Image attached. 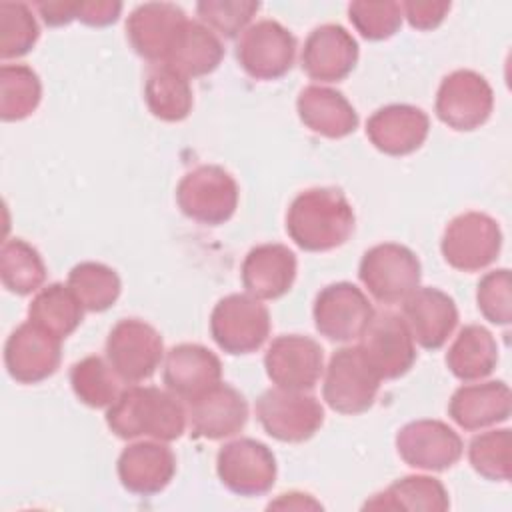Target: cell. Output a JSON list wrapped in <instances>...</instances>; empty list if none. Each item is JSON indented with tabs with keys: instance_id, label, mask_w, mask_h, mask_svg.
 <instances>
[{
	"instance_id": "obj_35",
	"label": "cell",
	"mask_w": 512,
	"mask_h": 512,
	"mask_svg": "<svg viewBox=\"0 0 512 512\" xmlns=\"http://www.w3.org/2000/svg\"><path fill=\"white\" fill-rule=\"evenodd\" d=\"M70 290L86 312H104L112 308L122 292L120 276L102 262H80L68 272Z\"/></svg>"
},
{
	"instance_id": "obj_29",
	"label": "cell",
	"mask_w": 512,
	"mask_h": 512,
	"mask_svg": "<svg viewBox=\"0 0 512 512\" xmlns=\"http://www.w3.org/2000/svg\"><path fill=\"white\" fill-rule=\"evenodd\" d=\"M498 364V344L490 330L480 324H466L446 352L448 370L462 382L490 376Z\"/></svg>"
},
{
	"instance_id": "obj_7",
	"label": "cell",
	"mask_w": 512,
	"mask_h": 512,
	"mask_svg": "<svg viewBox=\"0 0 512 512\" xmlns=\"http://www.w3.org/2000/svg\"><path fill=\"white\" fill-rule=\"evenodd\" d=\"M106 360L122 382H144L164 360V340L152 324L140 318H122L108 332Z\"/></svg>"
},
{
	"instance_id": "obj_34",
	"label": "cell",
	"mask_w": 512,
	"mask_h": 512,
	"mask_svg": "<svg viewBox=\"0 0 512 512\" xmlns=\"http://www.w3.org/2000/svg\"><path fill=\"white\" fill-rule=\"evenodd\" d=\"M42 100V82L26 64H2L0 68V118L18 122L32 116Z\"/></svg>"
},
{
	"instance_id": "obj_25",
	"label": "cell",
	"mask_w": 512,
	"mask_h": 512,
	"mask_svg": "<svg viewBox=\"0 0 512 512\" xmlns=\"http://www.w3.org/2000/svg\"><path fill=\"white\" fill-rule=\"evenodd\" d=\"M296 254L284 244H258L242 262L240 278L246 294L258 300H278L296 280Z\"/></svg>"
},
{
	"instance_id": "obj_9",
	"label": "cell",
	"mask_w": 512,
	"mask_h": 512,
	"mask_svg": "<svg viewBox=\"0 0 512 512\" xmlns=\"http://www.w3.org/2000/svg\"><path fill=\"white\" fill-rule=\"evenodd\" d=\"M502 250V230L484 212H464L448 222L440 252L448 266L460 272H478L490 266Z\"/></svg>"
},
{
	"instance_id": "obj_18",
	"label": "cell",
	"mask_w": 512,
	"mask_h": 512,
	"mask_svg": "<svg viewBox=\"0 0 512 512\" xmlns=\"http://www.w3.org/2000/svg\"><path fill=\"white\" fill-rule=\"evenodd\" d=\"M186 22L184 10L172 2H144L130 12L126 38L140 58L164 64Z\"/></svg>"
},
{
	"instance_id": "obj_20",
	"label": "cell",
	"mask_w": 512,
	"mask_h": 512,
	"mask_svg": "<svg viewBox=\"0 0 512 512\" xmlns=\"http://www.w3.org/2000/svg\"><path fill=\"white\" fill-rule=\"evenodd\" d=\"M414 338L426 350H440L458 324L452 296L434 286H418L402 300L400 314Z\"/></svg>"
},
{
	"instance_id": "obj_12",
	"label": "cell",
	"mask_w": 512,
	"mask_h": 512,
	"mask_svg": "<svg viewBox=\"0 0 512 512\" xmlns=\"http://www.w3.org/2000/svg\"><path fill=\"white\" fill-rule=\"evenodd\" d=\"M296 58V38L278 20L250 24L236 42V60L254 80H278L290 72Z\"/></svg>"
},
{
	"instance_id": "obj_28",
	"label": "cell",
	"mask_w": 512,
	"mask_h": 512,
	"mask_svg": "<svg viewBox=\"0 0 512 512\" xmlns=\"http://www.w3.org/2000/svg\"><path fill=\"white\" fill-rule=\"evenodd\" d=\"M222 58L224 44L220 36L204 26L200 20H188L180 30L164 64L190 80L214 72L220 66Z\"/></svg>"
},
{
	"instance_id": "obj_10",
	"label": "cell",
	"mask_w": 512,
	"mask_h": 512,
	"mask_svg": "<svg viewBox=\"0 0 512 512\" xmlns=\"http://www.w3.org/2000/svg\"><path fill=\"white\" fill-rule=\"evenodd\" d=\"M358 340L360 354L380 380L404 376L418 356L404 318L392 310L374 312Z\"/></svg>"
},
{
	"instance_id": "obj_21",
	"label": "cell",
	"mask_w": 512,
	"mask_h": 512,
	"mask_svg": "<svg viewBox=\"0 0 512 512\" xmlns=\"http://www.w3.org/2000/svg\"><path fill=\"white\" fill-rule=\"evenodd\" d=\"M358 54V42L344 26L322 24L308 34L300 64L312 80L340 82L356 68Z\"/></svg>"
},
{
	"instance_id": "obj_39",
	"label": "cell",
	"mask_w": 512,
	"mask_h": 512,
	"mask_svg": "<svg viewBox=\"0 0 512 512\" xmlns=\"http://www.w3.org/2000/svg\"><path fill=\"white\" fill-rule=\"evenodd\" d=\"M348 18L362 38L378 42L392 38L400 30L404 16L400 2L356 0L348 6Z\"/></svg>"
},
{
	"instance_id": "obj_43",
	"label": "cell",
	"mask_w": 512,
	"mask_h": 512,
	"mask_svg": "<svg viewBox=\"0 0 512 512\" xmlns=\"http://www.w3.org/2000/svg\"><path fill=\"white\" fill-rule=\"evenodd\" d=\"M120 12H122V2H114V0H86V2H78L76 20H80L86 26L102 28V26L114 24L118 20Z\"/></svg>"
},
{
	"instance_id": "obj_41",
	"label": "cell",
	"mask_w": 512,
	"mask_h": 512,
	"mask_svg": "<svg viewBox=\"0 0 512 512\" xmlns=\"http://www.w3.org/2000/svg\"><path fill=\"white\" fill-rule=\"evenodd\" d=\"M476 304L480 314L498 326H508L512 320L510 302V270L498 268L484 274L476 286Z\"/></svg>"
},
{
	"instance_id": "obj_3",
	"label": "cell",
	"mask_w": 512,
	"mask_h": 512,
	"mask_svg": "<svg viewBox=\"0 0 512 512\" xmlns=\"http://www.w3.org/2000/svg\"><path fill=\"white\" fill-rule=\"evenodd\" d=\"M240 190L234 176L216 164H202L186 172L176 186L180 212L204 226L228 222L238 208Z\"/></svg>"
},
{
	"instance_id": "obj_36",
	"label": "cell",
	"mask_w": 512,
	"mask_h": 512,
	"mask_svg": "<svg viewBox=\"0 0 512 512\" xmlns=\"http://www.w3.org/2000/svg\"><path fill=\"white\" fill-rule=\"evenodd\" d=\"M118 382L120 378L114 374L108 360L100 356H86L70 368L72 392L90 408H108L122 392Z\"/></svg>"
},
{
	"instance_id": "obj_22",
	"label": "cell",
	"mask_w": 512,
	"mask_h": 512,
	"mask_svg": "<svg viewBox=\"0 0 512 512\" xmlns=\"http://www.w3.org/2000/svg\"><path fill=\"white\" fill-rule=\"evenodd\" d=\"M116 474L128 492L154 496L172 482L176 474V456L172 448L160 440L132 442L120 452Z\"/></svg>"
},
{
	"instance_id": "obj_23",
	"label": "cell",
	"mask_w": 512,
	"mask_h": 512,
	"mask_svg": "<svg viewBox=\"0 0 512 512\" xmlns=\"http://www.w3.org/2000/svg\"><path fill=\"white\" fill-rule=\"evenodd\" d=\"M430 118L412 104H388L378 108L366 122L370 144L388 156H408L428 138Z\"/></svg>"
},
{
	"instance_id": "obj_27",
	"label": "cell",
	"mask_w": 512,
	"mask_h": 512,
	"mask_svg": "<svg viewBox=\"0 0 512 512\" xmlns=\"http://www.w3.org/2000/svg\"><path fill=\"white\" fill-rule=\"evenodd\" d=\"M300 122L318 136L340 140L358 128V112L348 98L328 86L310 84L296 98Z\"/></svg>"
},
{
	"instance_id": "obj_30",
	"label": "cell",
	"mask_w": 512,
	"mask_h": 512,
	"mask_svg": "<svg viewBox=\"0 0 512 512\" xmlns=\"http://www.w3.org/2000/svg\"><path fill=\"white\" fill-rule=\"evenodd\" d=\"M370 510H430L444 512L450 508V496L444 484L432 476H404L386 490L366 500Z\"/></svg>"
},
{
	"instance_id": "obj_14",
	"label": "cell",
	"mask_w": 512,
	"mask_h": 512,
	"mask_svg": "<svg viewBox=\"0 0 512 512\" xmlns=\"http://www.w3.org/2000/svg\"><path fill=\"white\" fill-rule=\"evenodd\" d=\"M374 308L368 296L352 282H334L324 286L314 300L312 318L320 336L332 342H350L360 338Z\"/></svg>"
},
{
	"instance_id": "obj_33",
	"label": "cell",
	"mask_w": 512,
	"mask_h": 512,
	"mask_svg": "<svg viewBox=\"0 0 512 512\" xmlns=\"http://www.w3.org/2000/svg\"><path fill=\"white\" fill-rule=\"evenodd\" d=\"M0 278L8 292L28 296L46 280V264L40 252L22 238L6 240L0 250Z\"/></svg>"
},
{
	"instance_id": "obj_8",
	"label": "cell",
	"mask_w": 512,
	"mask_h": 512,
	"mask_svg": "<svg viewBox=\"0 0 512 512\" xmlns=\"http://www.w3.org/2000/svg\"><path fill=\"white\" fill-rule=\"evenodd\" d=\"M380 382L358 346H344L328 360L322 398L334 412L356 416L372 408Z\"/></svg>"
},
{
	"instance_id": "obj_40",
	"label": "cell",
	"mask_w": 512,
	"mask_h": 512,
	"mask_svg": "<svg viewBox=\"0 0 512 512\" xmlns=\"http://www.w3.org/2000/svg\"><path fill=\"white\" fill-rule=\"evenodd\" d=\"M258 10L260 2L254 0H202L196 4L200 22L224 38L242 34Z\"/></svg>"
},
{
	"instance_id": "obj_4",
	"label": "cell",
	"mask_w": 512,
	"mask_h": 512,
	"mask_svg": "<svg viewBox=\"0 0 512 512\" xmlns=\"http://www.w3.org/2000/svg\"><path fill=\"white\" fill-rule=\"evenodd\" d=\"M270 312L250 294H228L210 314V336L230 356L252 354L270 336Z\"/></svg>"
},
{
	"instance_id": "obj_19",
	"label": "cell",
	"mask_w": 512,
	"mask_h": 512,
	"mask_svg": "<svg viewBox=\"0 0 512 512\" xmlns=\"http://www.w3.org/2000/svg\"><path fill=\"white\" fill-rule=\"evenodd\" d=\"M188 426L192 438L224 440L236 436L248 422V402L240 390L218 382L188 402Z\"/></svg>"
},
{
	"instance_id": "obj_26",
	"label": "cell",
	"mask_w": 512,
	"mask_h": 512,
	"mask_svg": "<svg viewBox=\"0 0 512 512\" xmlns=\"http://www.w3.org/2000/svg\"><path fill=\"white\" fill-rule=\"evenodd\" d=\"M512 394L506 382L488 380L464 384L454 390L448 402V416L462 430H482L510 418Z\"/></svg>"
},
{
	"instance_id": "obj_17",
	"label": "cell",
	"mask_w": 512,
	"mask_h": 512,
	"mask_svg": "<svg viewBox=\"0 0 512 512\" xmlns=\"http://www.w3.org/2000/svg\"><path fill=\"white\" fill-rule=\"evenodd\" d=\"M264 368L278 388L312 390L324 372V350L310 336L282 334L270 342Z\"/></svg>"
},
{
	"instance_id": "obj_42",
	"label": "cell",
	"mask_w": 512,
	"mask_h": 512,
	"mask_svg": "<svg viewBox=\"0 0 512 512\" xmlns=\"http://www.w3.org/2000/svg\"><path fill=\"white\" fill-rule=\"evenodd\" d=\"M402 8V16L408 20V24L416 30H434L438 28L444 18L448 16L450 12V2H416V0H410V2H402L400 4Z\"/></svg>"
},
{
	"instance_id": "obj_1",
	"label": "cell",
	"mask_w": 512,
	"mask_h": 512,
	"mask_svg": "<svg viewBox=\"0 0 512 512\" xmlns=\"http://www.w3.org/2000/svg\"><path fill=\"white\" fill-rule=\"evenodd\" d=\"M188 424L182 400L170 390L132 384L106 408V426L120 440L148 436L160 442L178 440Z\"/></svg>"
},
{
	"instance_id": "obj_32",
	"label": "cell",
	"mask_w": 512,
	"mask_h": 512,
	"mask_svg": "<svg viewBox=\"0 0 512 512\" xmlns=\"http://www.w3.org/2000/svg\"><path fill=\"white\" fill-rule=\"evenodd\" d=\"M84 312V306L68 284L52 282L40 288L32 298L28 306V320L64 340L80 326Z\"/></svg>"
},
{
	"instance_id": "obj_24",
	"label": "cell",
	"mask_w": 512,
	"mask_h": 512,
	"mask_svg": "<svg viewBox=\"0 0 512 512\" xmlns=\"http://www.w3.org/2000/svg\"><path fill=\"white\" fill-rule=\"evenodd\" d=\"M162 380L166 390L190 402L222 380V362L202 344H176L164 354Z\"/></svg>"
},
{
	"instance_id": "obj_2",
	"label": "cell",
	"mask_w": 512,
	"mask_h": 512,
	"mask_svg": "<svg viewBox=\"0 0 512 512\" xmlns=\"http://www.w3.org/2000/svg\"><path fill=\"white\" fill-rule=\"evenodd\" d=\"M354 208L340 188L318 186L300 192L286 212L290 240L306 252H328L354 232Z\"/></svg>"
},
{
	"instance_id": "obj_31",
	"label": "cell",
	"mask_w": 512,
	"mask_h": 512,
	"mask_svg": "<svg viewBox=\"0 0 512 512\" xmlns=\"http://www.w3.org/2000/svg\"><path fill=\"white\" fill-rule=\"evenodd\" d=\"M144 102L154 118L180 122L194 106L190 80L166 64H156L144 80Z\"/></svg>"
},
{
	"instance_id": "obj_45",
	"label": "cell",
	"mask_w": 512,
	"mask_h": 512,
	"mask_svg": "<svg viewBox=\"0 0 512 512\" xmlns=\"http://www.w3.org/2000/svg\"><path fill=\"white\" fill-rule=\"evenodd\" d=\"M268 508H296V510H306V508H322L318 502H314L310 498V494H302V492H288V494H280L278 500L270 502Z\"/></svg>"
},
{
	"instance_id": "obj_38",
	"label": "cell",
	"mask_w": 512,
	"mask_h": 512,
	"mask_svg": "<svg viewBox=\"0 0 512 512\" xmlns=\"http://www.w3.org/2000/svg\"><path fill=\"white\" fill-rule=\"evenodd\" d=\"M40 38V26L32 8L24 2L0 4V58L26 56Z\"/></svg>"
},
{
	"instance_id": "obj_13",
	"label": "cell",
	"mask_w": 512,
	"mask_h": 512,
	"mask_svg": "<svg viewBox=\"0 0 512 512\" xmlns=\"http://www.w3.org/2000/svg\"><path fill=\"white\" fill-rule=\"evenodd\" d=\"M216 474L238 496H264L276 482V456L260 440L236 438L218 450Z\"/></svg>"
},
{
	"instance_id": "obj_16",
	"label": "cell",
	"mask_w": 512,
	"mask_h": 512,
	"mask_svg": "<svg viewBox=\"0 0 512 512\" xmlns=\"http://www.w3.org/2000/svg\"><path fill=\"white\" fill-rule=\"evenodd\" d=\"M62 340L34 322H24L10 332L4 344V366L18 384H38L50 378L62 358Z\"/></svg>"
},
{
	"instance_id": "obj_44",
	"label": "cell",
	"mask_w": 512,
	"mask_h": 512,
	"mask_svg": "<svg viewBox=\"0 0 512 512\" xmlns=\"http://www.w3.org/2000/svg\"><path fill=\"white\" fill-rule=\"evenodd\" d=\"M76 8H78V2H66V0L36 2V10L40 12L42 20L52 28L66 26L72 20H76Z\"/></svg>"
},
{
	"instance_id": "obj_37",
	"label": "cell",
	"mask_w": 512,
	"mask_h": 512,
	"mask_svg": "<svg viewBox=\"0 0 512 512\" xmlns=\"http://www.w3.org/2000/svg\"><path fill=\"white\" fill-rule=\"evenodd\" d=\"M512 434L508 428L476 434L468 444V462L476 474L492 482H508L512 474Z\"/></svg>"
},
{
	"instance_id": "obj_11",
	"label": "cell",
	"mask_w": 512,
	"mask_h": 512,
	"mask_svg": "<svg viewBox=\"0 0 512 512\" xmlns=\"http://www.w3.org/2000/svg\"><path fill=\"white\" fill-rule=\"evenodd\" d=\"M494 92L488 80L474 70H454L442 78L434 110L442 124L458 132H472L488 122Z\"/></svg>"
},
{
	"instance_id": "obj_6",
	"label": "cell",
	"mask_w": 512,
	"mask_h": 512,
	"mask_svg": "<svg viewBox=\"0 0 512 512\" xmlns=\"http://www.w3.org/2000/svg\"><path fill=\"white\" fill-rule=\"evenodd\" d=\"M358 278L380 304H398L418 288L422 266L408 246L384 242L364 252Z\"/></svg>"
},
{
	"instance_id": "obj_15",
	"label": "cell",
	"mask_w": 512,
	"mask_h": 512,
	"mask_svg": "<svg viewBox=\"0 0 512 512\" xmlns=\"http://www.w3.org/2000/svg\"><path fill=\"white\" fill-rule=\"evenodd\" d=\"M398 456L416 470L442 472L452 468L464 452L462 438L442 420H414L396 434Z\"/></svg>"
},
{
	"instance_id": "obj_5",
	"label": "cell",
	"mask_w": 512,
	"mask_h": 512,
	"mask_svg": "<svg viewBox=\"0 0 512 512\" xmlns=\"http://www.w3.org/2000/svg\"><path fill=\"white\" fill-rule=\"evenodd\" d=\"M254 410L264 432L278 442H306L324 424L320 400L306 390L268 388L256 398Z\"/></svg>"
}]
</instances>
